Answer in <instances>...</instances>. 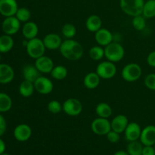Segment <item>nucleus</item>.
I'll list each match as a JSON object with an SVG mask.
<instances>
[{
	"mask_svg": "<svg viewBox=\"0 0 155 155\" xmlns=\"http://www.w3.org/2000/svg\"><path fill=\"white\" fill-rule=\"evenodd\" d=\"M59 51L64 58L72 61L80 60L84 53L83 45L73 39H67L63 41Z\"/></svg>",
	"mask_w": 155,
	"mask_h": 155,
	"instance_id": "nucleus-1",
	"label": "nucleus"
},
{
	"mask_svg": "<svg viewBox=\"0 0 155 155\" xmlns=\"http://www.w3.org/2000/svg\"><path fill=\"white\" fill-rule=\"evenodd\" d=\"M144 4V0H120V7L123 12L132 17L142 15Z\"/></svg>",
	"mask_w": 155,
	"mask_h": 155,
	"instance_id": "nucleus-2",
	"label": "nucleus"
},
{
	"mask_svg": "<svg viewBox=\"0 0 155 155\" xmlns=\"http://www.w3.org/2000/svg\"><path fill=\"white\" fill-rule=\"evenodd\" d=\"M104 57L107 61L117 63L122 60L125 55V49L120 43L112 42L109 45L104 47Z\"/></svg>",
	"mask_w": 155,
	"mask_h": 155,
	"instance_id": "nucleus-3",
	"label": "nucleus"
},
{
	"mask_svg": "<svg viewBox=\"0 0 155 155\" xmlns=\"http://www.w3.org/2000/svg\"><path fill=\"white\" fill-rule=\"evenodd\" d=\"M25 47L27 54L31 58L35 59V60L37 59L38 58L44 55L45 50H46L42 39L38 37L27 40V45Z\"/></svg>",
	"mask_w": 155,
	"mask_h": 155,
	"instance_id": "nucleus-4",
	"label": "nucleus"
},
{
	"mask_svg": "<svg viewBox=\"0 0 155 155\" xmlns=\"http://www.w3.org/2000/svg\"><path fill=\"white\" fill-rule=\"evenodd\" d=\"M142 69L137 63H129L123 68L121 71L122 78L127 82L137 81L142 77Z\"/></svg>",
	"mask_w": 155,
	"mask_h": 155,
	"instance_id": "nucleus-5",
	"label": "nucleus"
},
{
	"mask_svg": "<svg viewBox=\"0 0 155 155\" xmlns=\"http://www.w3.org/2000/svg\"><path fill=\"white\" fill-rule=\"evenodd\" d=\"M115 63L110 61H104L101 62L98 64L96 68V71L95 72L98 74L100 78L103 80H110L114 77L116 75L117 69Z\"/></svg>",
	"mask_w": 155,
	"mask_h": 155,
	"instance_id": "nucleus-6",
	"label": "nucleus"
},
{
	"mask_svg": "<svg viewBox=\"0 0 155 155\" xmlns=\"http://www.w3.org/2000/svg\"><path fill=\"white\" fill-rule=\"evenodd\" d=\"M63 111L71 117H77L83 111V104L79 99L75 98H68L62 104Z\"/></svg>",
	"mask_w": 155,
	"mask_h": 155,
	"instance_id": "nucleus-7",
	"label": "nucleus"
},
{
	"mask_svg": "<svg viewBox=\"0 0 155 155\" xmlns=\"http://www.w3.org/2000/svg\"><path fill=\"white\" fill-rule=\"evenodd\" d=\"M91 130L98 136H106L111 130L110 121L107 118L97 117L91 124Z\"/></svg>",
	"mask_w": 155,
	"mask_h": 155,
	"instance_id": "nucleus-8",
	"label": "nucleus"
},
{
	"mask_svg": "<svg viewBox=\"0 0 155 155\" xmlns=\"http://www.w3.org/2000/svg\"><path fill=\"white\" fill-rule=\"evenodd\" d=\"M21 21L15 16L7 17L2 24V29L5 34L15 35L21 29Z\"/></svg>",
	"mask_w": 155,
	"mask_h": 155,
	"instance_id": "nucleus-9",
	"label": "nucleus"
},
{
	"mask_svg": "<svg viewBox=\"0 0 155 155\" xmlns=\"http://www.w3.org/2000/svg\"><path fill=\"white\" fill-rule=\"evenodd\" d=\"M35 90L42 95H48L53 91L54 84L49 78L40 76L34 82Z\"/></svg>",
	"mask_w": 155,
	"mask_h": 155,
	"instance_id": "nucleus-10",
	"label": "nucleus"
},
{
	"mask_svg": "<svg viewBox=\"0 0 155 155\" xmlns=\"http://www.w3.org/2000/svg\"><path fill=\"white\" fill-rule=\"evenodd\" d=\"M34 64L41 74H51L54 67L52 59L45 54L36 59Z\"/></svg>",
	"mask_w": 155,
	"mask_h": 155,
	"instance_id": "nucleus-11",
	"label": "nucleus"
},
{
	"mask_svg": "<svg viewBox=\"0 0 155 155\" xmlns=\"http://www.w3.org/2000/svg\"><path fill=\"white\" fill-rule=\"evenodd\" d=\"M18 9L16 0H0V14L2 16H15Z\"/></svg>",
	"mask_w": 155,
	"mask_h": 155,
	"instance_id": "nucleus-12",
	"label": "nucleus"
},
{
	"mask_svg": "<svg viewBox=\"0 0 155 155\" xmlns=\"http://www.w3.org/2000/svg\"><path fill=\"white\" fill-rule=\"evenodd\" d=\"M95 39L98 45L105 47L114 42V36L110 30L101 27L99 30L95 33Z\"/></svg>",
	"mask_w": 155,
	"mask_h": 155,
	"instance_id": "nucleus-13",
	"label": "nucleus"
},
{
	"mask_svg": "<svg viewBox=\"0 0 155 155\" xmlns=\"http://www.w3.org/2000/svg\"><path fill=\"white\" fill-rule=\"evenodd\" d=\"M32 136V129L26 124H21L17 126L14 130V136L19 142H26Z\"/></svg>",
	"mask_w": 155,
	"mask_h": 155,
	"instance_id": "nucleus-14",
	"label": "nucleus"
},
{
	"mask_svg": "<svg viewBox=\"0 0 155 155\" xmlns=\"http://www.w3.org/2000/svg\"><path fill=\"white\" fill-rule=\"evenodd\" d=\"M45 48L48 50L59 49L62 43L61 36L58 33H50L45 35L42 39Z\"/></svg>",
	"mask_w": 155,
	"mask_h": 155,
	"instance_id": "nucleus-15",
	"label": "nucleus"
},
{
	"mask_svg": "<svg viewBox=\"0 0 155 155\" xmlns=\"http://www.w3.org/2000/svg\"><path fill=\"white\" fill-rule=\"evenodd\" d=\"M139 141L143 145H154L155 126L148 125L142 130Z\"/></svg>",
	"mask_w": 155,
	"mask_h": 155,
	"instance_id": "nucleus-16",
	"label": "nucleus"
},
{
	"mask_svg": "<svg viewBox=\"0 0 155 155\" xmlns=\"http://www.w3.org/2000/svg\"><path fill=\"white\" fill-rule=\"evenodd\" d=\"M141 133H142V129L139 124L136 122L129 123L128 126L124 131L126 139L129 142L139 140L140 139Z\"/></svg>",
	"mask_w": 155,
	"mask_h": 155,
	"instance_id": "nucleus-17",
	"label": "nucleus"
},
{
	"mask_svg": "<svg viewBox=\"0 0 155 155\" xmlns=\"http://www.w3.org/2000/svg\"><path fill=\"white\" fill-rule=\"evenodd\" d=\"M129 124V120L126 115L119 114L113 118L110 121L111 130L118 133H123Z\"/></svg>",
	"mask_w": 155,
	"mask_h": 155,
	"instance_id": "nucleus-18",
	"label": "nucleus"
},
{
	"mask_svg": "<svg viewBox=\"0 0 155 155\" xmlns=\"http://www.w3.org/2000/svg\"><path fill=\"white\" fill-rule=\"evenodd\" d=\"M15 71L13 68L7 64H0V83L8 84L13 80Z\"/></svg>",
	"mask_w": 155,
	"mask_h": 155,
	"instance_id": "nucleus-19",
	"label": "nucleus"
},
{
	"mask_svg": "<svg viewBox=\"0 0 155 155\" xmlns=\"http://www.w3.org/2000/svg\"><path fill=\"white\" fill-rule=\"evenodd\" d=\"M38 33H39V27L36 23L30 21L24 23L22 27V34L27 40L37 37Z\"/></svg>",
	"mask_w": 155,
	"mask_h": 155,
	"instance_id": "nucleus-20",
	"label": "nucleus"
},
{
	"mask_svg": "<svg viewBox=\"0 0 155 155\" xmlns=\"http://www.w3.org/2000/svg\"><path fill=\"white\" fill-rule=\"evenodd\" d=\"M41 73L38 71L35 64H29L25 65L23 68V77L25 80L34 83L38 77H40Z\"/></svg>",
	"mask_w": 155,
	"mask_h": 155,
	"instance_id": "nucleus-21",
	"label": "nucleus"
},
{
	"mask_svg": "<svg viewBox=\"0 0 155 155\" xmlns=\"http://www.w3.org/2000/svg\"><path fill=\"white\" fill-rule=\"evenodd\" d=\"M101 78L96 72H90L83 79V85L88 89H95L99 86Z\"/></svg>",
	"mask_w": 155,
	"mask_h": 155,
	"instance_id": "nucleus-22",
	"label": "nucleus"
},
{
	"mask_svg": "<svg viewBox=\"0 0 155 155\" xmlns=\"http://www.w3.org/2000/svg\"><path fill=\"white\" fill-rule=\"evenodd\" d=\"M86 27L89 32L95 33L102 27V21L97 15H92L86 21Z\"/></svg>",
	"mask_w": 155,
	"mask_h": 155,
	"instance_id": "nucleus-23",
	"label": "nucleus"
},
{
	"mask_svg": "<svg viewBox=\"0 0 155 155\" xmlns=\"http://www.w3.org/2000/svg\"><path fill=\"white\" fill-rule=\"evenodd\" d=\"M34 83L24 80L19 86V93L24 98H29L32 96L35 92Z\"/></svg>",
	"mask_w": 155,
	"mask_h": 155,
	"instance_id": "nucleus-24",
	"label": "nucleus"
},
{
	"mask_svg": "<svg viewBox=\"0 0 155 155\" xmlns=\"http://www.w3.org/2000/svg\"><path fill=\"white\" fill-rule=\"evenodd\" d=\"M112 107L106 102H100L95 107V113L98 117L108 119L112 114Z\"/></svg>",
	"mask_w": 155,
	"mask_h": 155,
	"instance_id": "nucleus-25",
	"label": "nucleus"
},
{
	"mask_svg": "<svg viewBox=\"0 0 155 155\" xmlns=\"http://www.w3.org/2000/svg\"><path fill=\"white\" fill-rule=\"evenodd\" d=\"M14 46V39L10 35L5 34L0 36V53H7Z\"/></svg>",
	"mask_w": 155,
	"mask_h": 155,
	"instance_id": "nucleus-26",
	"label": "nucleus"
},
{
	"mask_svg": "<svg viewBox=\"0 0 155 155\" xmlns=\"http://www.w3.org/2000/svg\"><path fill=\"white\" fill-rule=\"evenodd\" d=\"M50 74L54 80H63L68 77V71L66 67L63 66V65H57V66L54 67Z\"/></svg>",
	"mask_w": 155,
	"mask_h": 155,
	"instance_id": "nucleus-27",
	"label": "nucleus"
},
{
	"mask_svg": "<svg viewBox=\"0 0 155 155\" xmlns=\"http://www.w3.org/2000/svg\"><path fill=\"white\" fill-rule=\"evenodd\" d=\"M12 100L8 94L0 92V113L7 112L12 108Z\"/></svg>",
	"mask_w": 155,
	"mask_h": 155,
	"instance_id": "nucleus-28",
	"label": "nucleus"
},
{
	"mask_svg": "<svg viewBox=\"0 0 155 155\" xmlns=\"http://www.w3.org/2000/svg\"><path fill=\"white\" fill-rule=\"evenodd\" d=\"M144 145L139 140L130 142L127 146V152L130 155H142Z\"/></svg>",
	"mask_w": 155,
	"mask_h": 155,
	"instance_id": "nucleus-29",
	"label": "nucleus"
},
{
	"mask_svg": "<svg viewBox=\"0 0 155 155\" xmlns=\"http://www.w3.org/2000/svg\"><path fill=\"white\" fill-rule=\"evenodd\" d=\"M142 15L145 18H153L155 17V0H148L145 2Z\"/></svg>",
	"mask_w": 155,
	"mask_h": 155,
	"instance_id": "nucleus-30",
	"label": "nucleus"
},
{
	"mask_svg": "<svg viewBox=\"0 0 155 155\" xmlns=\"http://www.w3.org/2000/svg\"><path fill=\"white\" fill-rule=\"evenodd\" d=\"M89 56L93 61H100L104 57V48L101 45L92 46L89 51Z\"/></svg>",
	"mask_w": 155,
	"mask_h": 155,
	"instance_id": "nucleus-31",
	"label": "nucleus"
},
{
	"mask_svg": "<svg viewBox=\"0 0 155 155\" xmlns=\"http://www.w3.org/2000/svg\"><path fill=\"white\" fill-rule=\"evenodd\" d=\"M15 16L21 22L26 23L27 22V21H30V18H31V12H30V11L27 8H18V11H17Z\"/></svg>",
	"mask_w": 155,
	"mask_h": 155,
	"instance_id": "nucleus-32",
	"label": "nucleus"
},
{
	"mask_svg": "<svg viewBox=\"0 0 155 155\" xmlns=\"http://www.w3.org/2000/svg\"><path fill=\"white\" fill-rule=\"evenodd\" d=\"M61 33L66 39H73L77 34V28L72 24H65L61 28Z\"/></svg>",
	"mask_w": 155,
	"mask_h": 155,
	"instance_id": "nucleus-33",
	"label": "nucleus"
},
{
	"mask_svg": "<svg viewBox=\"0 0 155 155\" xmlns=\"http://www.w3.org/2000/svg\"><path fill=\"white\" fill-rule=\"evenodd\" d=\"M146 18L143 15H138V16L133 17L132 21V25L133 28L138 31H142L146 27Z\"/></svg>",
	"mask_w": 155,
	"mask_h": 155,
	"instance_id": "nucleus-34",
	"label": "nucleus"
},
{
	"mask_svg": "<svg viewBox=\"0 0 155 155\" xmlns=\"http://www.w3.org/2000/svg\"><path fill=\"white\" fill-rule=\"evenodd\" d=\"M47 109L50 113L57 114L63 110V107H62V104H61L60 101L58 100H51L48 103Z\"/></svg>",
	"mask_w": 155,
	"mask_h": 155,
	"instance_id": "nucleus-35",
	"label": "nucleus"
},
{
	"mask_svg": "<svg viewBox=\"0 0 155 155\" xmlns=\"http://www.w3.org/2000/svg\"><path fill=\"white\" fill-rule=\"evenodd\" d=\"M145 86L148 88V89L152 91H155V74H149L145 77Z\"/></svg>",
	"mask_w": 155,
	"mask_h": 155,
	"instance_id": "nucleus-36",
	"label": "nucleus"
},
{
	"mask_svg": "<svg viewBox=\"0 0 155 155\" xmlns=\"http://www.w3.org/2000/svg\"><path fill=\"white\" fill-rule=\"evenodd\" d=\"M106 136H107V140L111 143H117L120 140V133H117L112 130L106 135Z\"/></svg>",
	"mask_w": 155,
	"mask_h": 155,
	"instance_id": "nucleus-37",
	"label": "nucleus"
},
{
	"mask_svg": "<svg viewBox=\"0 0 155 155\" xmlns=\"http://www.w3.org/2000/svg\"><path fill=\"white\" fill-rule=\"evenodd\" d=\"M142 155H155L154 145H144Z\"/></svg>",
	"mask_w": 155,
	"mask_h": 155,
	"instance_id": "nucleus-38",
	"label": "nucleus"
},
{
	"mask_svg": "<svg viewBox=\"0 0 155 155\" xmlns=\"http://www.w3.org/2000/svg\"><path fill=\"white\" fill-rule=\"evenodd\" d=\"M6 129H7V124H6V120L4 118V117L0 114V137L4 133H5Z\"/></svg>",
	"mask_w": 155,
	"mask_h": 155,
	"instance_id": "nucleus-39",
	"label": "nucleus"
},
{
	"mask_svg": "<svg viewBox=\"0 0 155 155\" xmlns=\"http://www.w3.org/2000/svg\"><path fill=\"white\" fill-rule=\"evenodd\" d=\"M147 63L151 68H155V50L151 51L147 57Z\"/></svg>",
	"mask_w": 155,
	"mask_h": 155,
	"instance_id": "nucleus-40",
	"label": "nucleus"
},
{
	"mask_svg": "<svg viewBox=\"0 0 155 155\" xmlns=\"http://www.w3.org/2000/svg\"><path fill=\"white\" fill-rule=\"evenodd\" d=\"M5 151V144L2 139H0V154H2Z\"/></svg>",
	"mask_w": 155,
	"mask_h": 155,
	"instance_id": "nucleus-41",
	"label": "nucleus"
},
{
	"mask_svg": "<svg viewBox=\"0 0 155 155\" xmlns=\"http://www.w3.org/2000/svg\"><path fill=\"white\" fill-rule=\"evenodd\" d=\"M114 155H130V154H129V153L127 152V151H117V152L115 153V154Z\"/></svg>",
	"mask_w": 155,
	"mask_h": 155,
	"instance_id": "nucleus-42",
	"label": "nucleus"
},
{
	"mask_svg": "<svg viewBox=\"0 0 155 155\" xmlns=\"http://www.w3.org/2000/svg\"><path fill=\"white\" fill-rule=\"evenodd\" d=\"M0 155H10V154H8V153H5V152H3L2 154H1Z\"/></svg>",
	"mask_w": 155,
	"mask_h": 155,
	"instance_id": "nucleus-43",
	"label": "nucleus"
},
{
	"mask_svg": "<svg viewBox=\"0 0 155 155\" xmlns=\"http://www.w3.org/2000/svg\"><path fill=\"white\" fill-rule=\"evenodd\" d=\"M1 58H2V56H1V53H0V61H1Z\"/></svg>",
	"mask_w": 155,
	"mask_h": 155,
	"instance_id": "nucleus-44",
	"label": "nucleus"
},
{
	"mask_svg": "<svg viewBox=\"0 0 155 155\" xmlns=\"http://www.w3.org/2000/svg\"><path fill=\"white\" fill-rule=\"evenodd\" d=\"M154 148H155V144H154Z\"/></svg>",
	"mask_w": 155,
	"mask_h": 155,
	"instance_id": "nucleus-45",
	"label": "nucleus"
}]
</instances>
